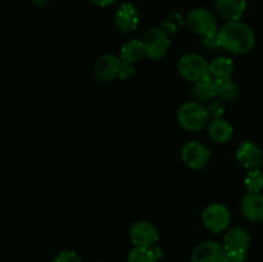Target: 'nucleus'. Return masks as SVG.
<instances>
[{
	"label": "nucleus",
	"instance_id": "f03ea898",
	"mask_svg": "<svg viewBox=\"0 0 263 262\" xmlns=\"http://www.w3.org/2000/svg\"><path fill=\"white\" fill-rule=\"evenodd\" d=\"M210 118L207 109L198 102L184 103L177 110L180 126L187 131H200Z\"/></svg>",
	"mask_w": 263,
	"mask_h": 262
},
{
	"label": "nucleus",
	"instance_id": "412c9836",
	"mask_svg": "<svg viewBox=\"0 0 263 262\" xmlns=\"http://www.w3.org/2000/svg\"><path fill=\"white\" fill-rule=\"evenodd\" d=\"M161 257V251L156 247L145 248V247H135L128 253V262H157Z\"/></svg>",
	"mask_w": 263,
	"mask_h": 262
},
{
	"label": "nucleus",
	"instance_id": "ddd939ff",
	"mask_svg": "<svg viewBox=\"0 0 263 262\" xmlns=\"http://www.w3.org/2000/svg\"><path fill=\"white\" fill-rule=\"evenodd\" d=\"M251 241V234L246 229L234 228L223 238V247H225L226 252L247 254Z\"/></svg>",
	"mask_w": 263,
	"mask_h": 262
},
{
	"label": "nucleus",
	"instance_id": "a878e982",
	"mask_svg": "<svg viewBox=\"0 0 263 262\" xmlns=\"http://www.w3.org/2000/svg\"><path fill=\"white\" fill-rule=\"evenodd\" d=\"M134 73H135V71H134L133 64L122 61V63H121L120 72H118V79L127 80V79H130Z\"/></svg>",
	"mask_w": 263,
	"mask_h": 262
},
{
	"label": "nucleus",
	"instance_id": "6ab92c4d",
	"mask_svg": "<svg viewBox=\"0 0 263 262\" xmlns=\"http://www.w3.org/2000/svg\"><path fill=\"white\" fill-rule=\"evenodd\" d=\"M145 55L144 53L143 43L139 40H130L126 44H123L122 49H121V58L123 62L127 63H135V62L140 61Z\"/></svg>",
	"mask_w": 263,
	"mask_h": 262
},
{
	"label": "nucleus",
	"instance_id": "5701e85b",
	"mask_svg": "<svg viewBox=\"0 0 263 262\" xmlns=\"http://www.w3.org/2000/svg\"><path fill=\"white\" fill-rule=\"evenodd\" d=\"M182 23H184V21H182L181 14H179V13H172V14L167 15L164 18V21L162 22V28L167 33H175L181 28Z\"/></svg>",
	"mask_w": 263,
	"mask_h": 262
},
{
	"label": "nucleus",
	"instance_id": "423d86ee",
	"mask_svg": "<svg viewBox=\"0 0 263 262\" xmlns=\"http://www.w3.org/2000/svg\"><path fill=\"white\" fill-rule=\"evenodd\" d=\"M202 220L208 230L212 233H221L230 223L231 215L226 205L221 203H212L203 211Z\"/></svg>",
	"mask_w": 263,
	"mask_h": 262
},
{
	"label": "nucleus",
	"instance_id": "bb28decb",
	"mask_svg": "<svg viewBox=\"0 0 263 262\" xmlns=\"http://www.w3.org/2000/svg\"><path fill=\"white\" fill-rule=\"evenodd\" d=\"M203 44H204V45L207 46L208 49H212V50H213V49L220 48V43H218L217 32L212 33V35L204 36V39H203Z\"/></svg>",
	"mask_w": 263,
	"mask_h": 262
},
{
	"label": "nucleus",
	"instance_id": "a211bd4d",
	"mask_svg": "<svg viewBox=\"0 0 263 262\" xmlns=\"http://www.w3.org/2000/svg\"><path fill=\"white\" fill-rule=\"evenodd\" d=\"M234 72V63L230 58L217 57L210 63V74L212 79H228Z\"/></svg>",
	"mask_w": 263,
	"mask_h": 262
},
{
	"label": "nucleus",
	"instance_id": "f257e3e1",
	"mask_svg": "<svg viewBox=\"0 0 263 262\" xmlns=\"http://www.w3.org/2000/svg\"><path fill=\"white\" fill-rule=\"evenodd\" d=\"M220 48L234 54H246L253 49L256 35L247 23L240 21L228 22L217 31Z\"/></svg>",
	"mask_w": 263,
	"mask_h": 262
},
{
	"label": "nucleus",
	"instance_id": "0eeeda50",
	"mask_svg": "<svg viewBox=\"0 0 263 262\" xmlns=\"http://www.w3.org/2000/svg\"><path fill=\"white\" fill-rule=\"evenodd\" d=\"M182 161L193 170H202L211 159V152L199 141H189L182 146Z\"/></svg>",
	"mask_w": 263,
	"mask_h": 262
},
{
	"label": "nucleus",
	"instance_id": "20e7f679",
	"mask_svg": "<svg viewBox=\"0 0 263 262\" xmlns=\"http://www.w3.org/2000/svg\"><path fill=\"white\" fill-rule=\"evenodd\" d=\"M185 23L192 32L208 36L217 32V20L211 10L205 8H194L185 17Z\"/></svg>",
	"mask_w": 263,
	"mask_h": 262
},
{
	"label": "nucleus",
	"instance_id": "6e6552de",
	"mask_svg": "<svg viewBox=\"0 0 263 262\" xmlns=\"http://www.w3.org/2000/svg\"><path fill=\"white\" fill-rule=\"evenodd\" d=\"M130 239L135 247L152 248L159 240V233L153 223L148 221H139L131 228Z\"/></svg>",
	"mask_w": 263,
	"mask_h": 262
},
{
	"label": "nucleus",
	"instance_id": "cd10ccee",
	"mask_svg": "<svg viewBox=\"0 0 263 262\" xmlns=\"http://www.w3.org/2000/svg\"><path fill=\"white\" fill-rule=\"evenodd\" d=\"M246 253H233V252H226L225 262H246Z\"/></svg>",
	"mask_w": 263,
	"mask_h": 262
},
{
	"label": "nucleus",
	"instance_id": "393cba45",
	"mask_svg": "<svg viewBox=\"0 0 263 262\" xmlns=\"http://www.w3.org/2000/svg\"><path fill=\"white\" fill-rule=\"evenodd\" d=\"M207 112L210 117H213V120H216V118H221V116L223 115V107L221 100L211 103L210 107L207 108Z\"/></svg>",
	"mask_w": 263,
	"mask_h": 262
},
{
	"label": "nucleus",
	"instance_id": "2eb2a0df",
	"mask_svg": "<svg viewBox=\"0 0 263 262\" xmlns=\"http://www.w3.org/2000/svg\"><path fill=\"white\" fill-rule=\"evenodd\" d=\"M216 12L226 22L239 21L247 8V0H216Z\"/></svg>",
	"mask_w": 263,
	"mask_h": 262
},
{
	"label": "nucleus",
	"instance_id": "dca6fc26",
	"mask_svg": "<svg viewBox=\"0 0 263 262\" xmlns=\"http://www.w3.org/2000/svg\"><path fill=\"white\" fill-rule=\"evenodd\" d=\"M215 81V97L221 102H231L239 95V86L231 77L213 79Z\"/></svg>",
	"mask_w": 263,
	"mask_h": 262
},
{
	"label": "nucleus",
	"instance_id": "c85d7f7f",
	"mask_svg": "<svg viewBox=\"0 0 263 262\" xmlns=\"http://www.w3.org/2000/svg\"><path fill=\"white\" fill-rule=\"evenodd\" d=\"M92 4L98 5V7H108V5H112L113 3H116L117 0H90Z\"/></svg>",
	"mask_w": 263,
	"mask_h": 262
},
{
	"label": "nucleus",
	"instance_id": "1a4fd4ad",
	"mask_svg": "<svg viewBox=\"0 0 263 262\" xmlns=\"http://www.w3.org/2000/svg\"><path fill=\"white\" fill-rule=\"evenodd\" d=\"M225 247L212 240L198 244L192 253V262H225Z\"/></svg>",
	"mask_w": 263,
	"mask_h": 262
},
{
	"label": "nucleus",
	"instance_id": "4be33fe9",
	"mask_svg": "<svg viewBox=\"0 0 263 262\" xmlns=\"http://www.w3.org/2000/svg\"><path fill=\"white\" fill-rule=\"evenodd\" d=\"M244 184H246L249 193L261 192L263 188V174L261 170H249V172L246 176V180H244Z\"/></svg>",
	"mask_w": 263,
	"mask_h": 262
},
{
	"label": "nucleus",
	"instance_id": "aec40b11",
	"mask_svg": "<svg viewBox=\"0 0 263 262\" xmlns=\"http://www.w3.org/2000/svg\"><path fill=\"white\" fill-rule=\"evenodd\" d=\"M192 94L198 102L212 100L215 98V81H213L212 77H207L202 81L195 82Z\"/></svg>",
	"mask_w": 263,
	"mask_h": 262
},
{
	"label": "nucleus",
	"instance_id": "39448f33",
	"mask_svg": "<svg viewBox=\"0 0 263 262\" xmlns=\"http://www.w3.org/2000/svg\"><path fill=\"white\" fill-rule=\"evenodd\" d=\"M144 53L149 59H161L170 48L168 33L162 27H152L145 32L143 39Z\"/></svg>",
	"mask_w": 263,
	"mask_h": 262
},
{
	"label": "nucleus",
	"instance_id": "f8f14e48",
	"mask_svg": "<svg viewBox=\"0 0 263 262\" xmlns=\"http://www.w3.org/2000/svg\"><path fill=\"white\" fill-rule=\"evenodd\" d=\"M139 21H140V17H139L138 9L130 3H125L116 10V26L122 33L135 31L139 26Z\"/></svg>",
	"mask_w": 263,
	"mask_h": 262
},
{
	"label": "nucleus",
	"instance_id": "4468645a",
	"mask_svg": "<svg viewBox=\"0 0 263 262\" xmlns=\"http://www.w3.org/2000/svg\"><path fill=\"white\" fill-rule=\"evenodd\" d=\"M240 208L244 217L253 222H263V194L261 193H247L241 199Z\"/></svg>",
	"mask_w": 263,
	"mask_h": 262
},
{
	"label": "nucleus",
	"instance_id": "9b49d317",
	"mask_svg": "<svg viewBox=\"0 0 263 262\" xmlns=\"http://www.w3.org/2000/svg\"><path fill=\"white\" fill-rule=\"evenodd\" d=\"M121 61L113 54H104L99 57L94 64V74L100 81H110L118 77V72L121 68Z\"/></svg>",
	"mask_w": 263,
	"mask_h": 262
},
{
	"label": "nucleus",
	"instance_id": "c756f323",
	"mask_svg": "<svg viewBox=\"0 0 263 262\" xmlns=\"http://www.w3.org/2000/svg\"><path fill=\"white\" fill-rule=\"evenodd\" d=\"M31 2L35 3V4H39V5H44V4H46L49 0H31Z\"/></svg>",
	"mask_w": 263,
	"mask_h": 262
},
{
	"label": "nucleus",
	"instance_id": "f3484780",
	"mask_svg": "<svg viewBox=\"0 0 263 262\" xmlns=\"http://www.w3.org/2000/svg\"><path fill=\"white\" fill-rule=\"evenodd\" d=\"M208 135L216 143H226L233 136V126L223 118H216L208 126Z\"/></svg>",
	"mask_w": 263,
	"mask_h": 262
},
{
	"label": "nucleus",
	"instance_id": "7ed1b4c3",
	"mask_svg": "<svg viewBox=\"0 0 263 262\" xmlns=\"http://www.w3.org/2000/svg\"><path fill=\"white\" fill-rule=\"evenodd\" d=\"M177 69L185 80L190 82H198L211 77L210 63L199 54L189 53L180 58Z\"/></svg>",
	"mask_w": 263,
	"mask_h": 262
},
{
	"label": "nucleus",
	"instance_id": "b1692460",
	"mask_svg": "<svg viewBox=\"0 0 263 262\" xmlns=\"http://www.w3.org/2000/svg\"><path fill=\"white\" fill-rule=\"evenodd\" d=\"M53 262H82V261L76 252L71 251V249H66V251L59 252V253L55 256V258H54Z\"/></svg>",
	"mask_w": 263,
	"mask_h": 262
},
{
	"label": "nucleus",
	"instance_id": "9d476101",
	"mask_svg": "<svg viewBox=\"0 0 263 262\" xmlns=\"http://www.w3.org/2000/svg\"><path fill=\"white\" fill-rule=\"evenodd\" d=\"M236 158L239 163L248 170L259 169L263 161V154L261 148L254 141L247 140L239 145L236 152Z\"/></svg>",
	"mask_w": 263,
	"mask_h": 262
}]
</instances>
